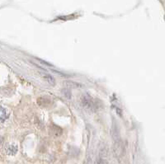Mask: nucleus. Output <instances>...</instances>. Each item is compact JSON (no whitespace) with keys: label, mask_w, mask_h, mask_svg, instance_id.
Segmentation results:
<instances>
[{"label":"nucleus","mask_w":165,"mask_h":164,"mask_svg":"<svg viewBox=\"0 0 165 164\" xmlns=\"http://www.w3.org/2000/svg\"><path fill=\"white\" fill-rule=\"evenodd\" d=\"M43 77L45 78L46 81H47L49 83H50L51 85H54L55 84V80H54V78L53 77H52L51 75H49V74H44L43 75Z\"/></svg>","instance_id":"obj_5"},{"label":"nucleus","mask_w":165,"mask_h":164,"mask_svg":"<svg viewBox=\"0 0 165 164\" xmlns=\"http://www.w3.org/2000/svg\"><path fill=\"white\" fill-rule=\"evenodd\" d=\"M17 150H18V148H17V145L15 144V143H11L9 145H7L5 148V152L7 153V155H10V156H14V155L16 154L17 152Z\"/></svg>","instance_id":"obj_3"},{"label":"nucleus","mask_w":165,"mask_h":164,"mask_svg":"<svg viewBox=\"0 0 165 164\" xmlns=\"http://www.w3.org/2000/svg\"><path fill=\"white\" fill-rule=\"evenodd\" d=\"M112 140H113V148L114 152H115L116 156L117 157H120L122 156L123 152H124V148H123V143L120 138V133L118 130V127L116 124L112 126Z\"/></svg>","instance_id":"obj_1"},{"label":"nucleus","mask_w":165,"mask_h":164,"mask_svg":"<svg viewBox=\"0 0 165 164\" xmlns=\"http://www.w3.org/2000/svg\"><path fill=\"white\" fill-rule=\"evenodd\" d=\"M95 164H108L107 160V148L105 145H102L99 149L98 155Z\"/></svg>","instance_id":"obj_2"},{"label":"nucleus","mask_w":165,"mask_h":164,"mask_svg":"<svg viewBox=\"0 0 165 164\" xmlns=\"http://www.w3.org/2000/svg\"><path fill=\"white\" fill-rule=\"evenodd\" d=\"M9 117V113L2 106H0V123H4Z\"/></svg>","instance_id":"obj_4"},{"label":"nucleus","mask_w":165,"mask_h":164,"mask_svg":"<svg viewBox=\"0 0 165 164\" xmlns=\"http://www.w3.org/2000/svg\"><path fill=\"white\" fill-rule=\"evenodd\" d=\"M62 93L65 96L66 98L70 99L71 96H72V93H71V91L68 89H63L62 90Z\"/></svg>","instance_id":"obj_6"}]
</instances>
